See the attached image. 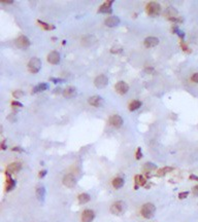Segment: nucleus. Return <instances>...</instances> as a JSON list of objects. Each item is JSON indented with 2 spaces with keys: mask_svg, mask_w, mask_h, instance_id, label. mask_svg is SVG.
<instances>
[{
  "mask_svg": "<svg viewBox=\"0 0 198 222\" xmlns=\"http://www.w3.org/2000/svg\"><path fill=\"white\" fill-rule=\"evenodd\" d=\"M155 211H156V208H155L154 205L151 203H147L141 207L140 213H141V216L144 217V218H146V219H151V218L154 216Z\"/></svg>",
  "mask_w": 198,
  "mask_h": 222,
  "instance_id": "1",
  "label": "nucleus"
},
{
  "mask_svg": "<svg viewBox=\"0 0 198 222\" xmlns=\"http://www.w3.org/2000/svg\"><path fill=\"white\" fill-rule=\"evenodd\" d=\"M146 11H147L148 14L152 16H158V14L161 13V5L158 2H155V1H151L147 4L146 6Z\"/></svg>",
  "mask_w": 198,
  "mask_h": 222,
  "instance_id": "2",
  "label": "nucleus"
},
{
  "mask_svg": "<svg viewBox=\"0 0 198 222\" xmlns=\"http://www.w3.org/2000/svg\"><path fill=\"white\" fill-rule=\"evenodd\" d=\"M28 70H29L30 73H37L39 70H40V67H41V62L40 60L38 59V58H35V57H33L31 58L29 62H28Z\"/></svg>",
  "mask_w": 198,
  "mask_h": 222,
  "instance_id": "3",
  "label": "nucleus"
},
{
  "mask_svg": "<svg viewBox=\"0 0 198 222\" xmlns=\"http://www.w3.org/2000/svg\"><path fill=\"white\" fill-rule=\"evenodd\" d=\"M124 209H125L124 202L118 201V202H115V203L111 206V214H114V215H120L124 212Z\"/></svg>",
  "mask_w": 198,
  "mask_h": 222,
  "instance_id": "4",
  "label": "nucleus"
},
{
  "mask_svg": "<svg viewBox=\"0 0 198 222\" xmlns=\"http://www.w3.org/2000/svg\"><path fill=\"white\" fill-rule=\"evenodd\" d=\"M109 83V77L105 74H100L96 76V78L94 79V84L96 88H105Z\"/></svg>",
  "mask_w": 198,
  "mask_h": 222,
  "instance_id": "5",
  "label": "nucleus"
},
{
  "mask_svg": "<svg viewBox=\"0 0 198 222\" xmlns=\"http://www.w3.org/2000/svg\"><path fill=\"white\" fill-rule=\"evenodd\" d=\"M115 90L117 92L118 94L120 95H125L127 94L128 91H129V86L127 84V82H125V81L121 80V81H118L116 83V86H115Z\"/></svg>",
  "mask_w": 198,
  "mask_h": 222,
  "instance_id": "6",
  "label": "nucleus"
},
{
  "mask_svg": "<svg viewBox=\"0 0 198 222\" xmlns=\"http://www.w3.org/2000/svg\"><path fill=\"white\" fill-rule=\"evenodd\" d=\"M63 184L65 185L66 187H68V188L74 187L75 184H76L75 177H74L72 174H66L65 176L63 177Z\"/></svg>",
  "mask_w": 198,
  "mask_h": 222,
  "instance_id": "7",
  "label": "nucleus"
},
{
  "mask_svg": "<svg viewBox=\"0 0 198 222\" xmlns=\"http://www.w3.org/2000/svg\"><path fill=\"white\" fill-rule=\"evenodd\" d=\"M30 39L25 36V35H21L18 37V39L16 40V45L19 48H27L30 45Z\"/></svg>",
  "mask_w": 198,
  "mask_h": 222,
  "instance_id": "8",
  "label": "nucleus"
},
{
  "mask_svg": "<svg viewBox=\"0 0 198 222\" xmlns=\"http://www.w3.org/2000/svg\"><path fill=\"white\" fill-rule=\"evenodd\" d=\"M123 118L118 114H114L111 115V117H109V123H111V126H113L114 128H119L123 126Z\"/></svg>",
  "mask_w": 198,
  "mask_h": 222,
  "instance_id": "9",
  "label": "nucleus"
},
{
  "mask_svg": "<svg viewBox=\"0 0 198 222\" xmlns=\"http://www.w3.org/2000/svg\"><path fill=\"white\" fill-rule=\"evenodd\" d=\"M95 218V213L93 210L87 209L81 214V222H92Z\"/></svg>",
  "mask_w": 198,
  "mask_h": 222,
  "instance_id": "10",
  "label": "nucleus"
},
{
  "mask_svg": "<svg viewBox=\"0 0 198 222\" xmlns=\"http://www.w3.org/2000/svg\"><path fill=\"white\" fill-rule=\"evenodd\" d=\"M60 60H61V58H60V54L56 51H51V53L48 55V62H49L50 64L57 65V64H59Z\"/></svg>",
  "mask_w": 198,
  "mask_h": 222,
  "instance_id": "11",
  "label": "nucleus"
},
{
  "mask_svg": "<svg viewBox=\"0 0 198 222\" xmlns=\"http://www.w3.org/2000/svg\"><path fill=\"white\" fill-rule=\"evenodd\" d=\"M21 168H22V166H21V163H11V165H8V166L6 167V171H5L6 176H8V175H11V174H14L16 172H19L20 170H21Z\"/></svg>",
  "mask_w": 198,
  "mask_h": 222,
  "instance_id": "12",
  "label": "nucleus"
},
{
  "mask_svg": "<svg viewBox=\"0 0 198 222\" xmlns=\"http://www.w3.org/2000/svg\"><path fill=\"white\" fill-rule=\"evenodd\" d=\"M144 44L147 48L155 47L159 44V39L157 37H154V36H150V37H147L144 39Z\"/></svg>",
  "mask_w": 198,
  "mask_h": 222,
  "instance_id": "13",
  "label": "nucleus"
},
{
  "mask_svg": "<svg viewBox=\"0 0 198 222\" xmlns=\"http://www.w3.org/2000/svg\"><path fill=\"white\" fill-rule=\"evenodd\" d=\"M113 3H114L113 0L105 1L102 5L99 6V8H98V13H101V14H109V13H111V11H113V9H111V4H113Z\"/></svg>",
  "mask_w": 198,
  "mask_h": 222,
  "instance_id": "14",
  "label": "nucleus"
},
{
  "mask_svg": "<svg viewBox=\"0 0 198 222\" xmlns=\"http://www.w3.org/2000/svg\"><path fill=\"white\" fill-rule=\"evenodd\" d=\"M88 102H89V104L91 106H93V107H100L103 104V99L100 96H92L89 98Z\"/></svg>",
  "mask_w": 198,
  "mask_h": 222,
  "instance_id": "15",
  "label": "nucleus"
},
{
  "mask_svg": "<svg viewBox=\"0 0 198 222\" xmlns=\"http://www.w3.org/2000/svg\"><path fill=\"white\" fill-rule=\"evenodd\" d=\"M120 22L121 21H120V19L118 16H111L104 21V24H105V26H107V27H116V26H118V25L120 24Z\"/></svg>",
  "mask_w": 198,
  "mask_h": 222,
  "instance_id": "16",
  "label": "nucleus"
},
{
  "mask_svg": "<svg viewBox=\"0 0 198 222\" xmlns=\"http://www.w3.org/2000/svg\"><path fill=\"white\" fill-rule=\"evenodd\" d=\"M62 95L64 98L70 99V98H74V96H76V90L74 86H68L62 92Z\"/></svg>",
  "mask_w": 198,
  "mask_h": 222,
  "instance_id": "17",
  "label": "nucleus"
},
{
  "mask_svg": "<svg viewBox=\"0 0 198 222\" xmlns=\"http://www.w3.org/2000/svg\"><path fill=\"white\" fill-rule=\"evenodd\" d=\"M134 180H135V181H134L135 182L134 189H137V188H138V185H140V186H144L146 183H147V179H146L144 176H141V175H137V176H135Z\"/></svg>",
  "mask_w": 198,
  "mask_h": 222,
  "instance_id": "18",
  "label": "nucleus"
},
{
  "mask_svg": "<svg viewBox=\"0 0 198 222\" xmlns=\"http://www.w3.org/2000/svg\"><path fill=\"white\" fill-rule=\"evenodd\" d=\"M124 179L122 177H116L114 180H113V186H114L116 189H119V188L123 187L124 186Z\"/></svg>",
  "mask_w": 198,
  "mask_h": 222,
  "instance_id": "19",
  "label": "nucleus"
},
{
  "mask_svg": "<svg viewBox=\"0 0 198 222\" xmlns=\"http://www.w3.org/2000/svg\"><path fill=\"white\" fill-rule=\"evenodd\" d=\"M172 171H173V168H172V167H164V168H161L158 170L157 177L165 176L167 173H170V172H172Z\"/></svg>",
  "mask_w": 198,
  "mask_h": 222,
  "instance_id": "20",
  "label": "nucleus"
},
{
  "mask_svg": "<svg viewBox=\"0 0 198 222\" xmlns=\"http://www.w3.org/2000/svg\"><path fill=\"white\" fill-rule=\"evenodd\" d=\"M49 88V86L46 84V83H39L37 84L36 86H34L32 90V93L33 94H36V93H40V92H44V91H46Z\"/></svg>",
  "mask_w": 198,
  "mask_h": 222,
  "instance_id": "21",
  "label": "nucleus"
},
{
  "mask_svg": "<svg viewBox=\"0 0 198 222\" xmlns=\"http://www.w3.org/2000/svg\"><path fill=\"white\" fill-rule=\"evenodd\" d=\"M77 200H79V203L81 204V205H85V204H87L88 202H90L91 196H90L88 193H81V194L77 196Z\"/></svg>",
  "mask_w": 198,
  "mask_h": 222,
  "instance_id": "22",
  "label": "nucleus"
},
{
  "mask_svg": "<svg viewBox=\"0 0 198 222\" xmlns=\"http://www.w3.org/2000/svg\"><path fill=\"white\" fill-rule=\"evenodd\" d=\"M36 196L39 201H44V196H46V189H44V186H39L36 189Z\"/></svg>",
  "mask_w": 198,
  "mask_h": 222,
  "instance_id": "23",
  "label": "nucleus"
},
{
  "mask_svg": "<svg viewBox=\"0 0 198 222\" xmlns=\"http://www.w3.org/2000/svg\"><path fill=\"white\" fill-rule=\"evenodd\" d=\"M141 103L140 101H138V100H134V101H132L129 104V110L130 111H135V110L139 109V108L141 107Z\"/></svg>",
  "mask_w": 198,
  "mask_h": 222,
  "instance_id": "24",
  "label": "nucleus"
},
{
  "mask_svg": "<svg viewBox=\"0 0 198 222\" xmlns=\"http://www.w3.org/2000/svg\"><path fill=\"white\" fill-rule=\"evenodd\" d=\"M16 186V181L14 179H11V177L6 180V185H5V191H11L14 189V187Z\"/></svg>",
  "mask_w": 198,
  "mask_h": 222,
  "instance_id": "25",
  "label": "nucleus"
},
{
  "mask_svg": "<svg viewBox=\"0 0 198 222\" xmlns=\"http://www.w3.org/2000/svg\"><path fill=\"white\" fill-rule=\"evenodd\" d=\"M37 23L41 26V28H44V30H54L55 29V26L54 25H51V24H48L46 22H42L40 20H37Z\"/></svg>",
  "mask_w": 198,
  "mask_h": 222,
  "instance_id": "26",
  "label": "nucleus"
},
{
  "mask_svg": "<svg viewBox=\"0 0 198 222\" xmlns=\"http://www.w3.org/2000/svg\"><path fill=\"white\" fill-rule=\"evenodd\" d=\"M174 14H176V11L172 7H168L167 11H165V16H167L168 19H171V18H174Z\"/></svg>",
  "mask_w": 198,
  "mask_h": 222,
  "instance_id": "27",
  "label": "nucleus"
},
{
  "mask_svg": "<svg viewBox=\"0 0 198 222\" xmlns=\"http://www.w3.org/2000/svg\"><path fill=\"white\" fill-rule=\"evenodd\" d=\"M13 96H14V98H16V99H20L21 97L24 96V92L21 91V90H18V91H15L14 93H13Z\"/></svg>",
  "mask_w": 198,
  "mask_h": 222,
  "instance_id": "28",
  "label": "nucleus"
},
{
  "mask_svg": "<svg viewBox=\"0 0 198 222\" xmlns=\"http://www.w3.org/2000/svg\"><path fill=\"white\" fill-rule=\"evenodd\" d=\"M144 168H146V170H147V172L149 173V170L151 171V170H153V169H156V166L155 165H153V163H146V166H144Z\"/></svg>",
  "mask_w": 198,
  "mask_h": 222,
  "instance_id": "29",
  "label": "nucleus"
},
{
  "mask_svg": "<svg viewBox=\"0 0 198 222\" xmlns=\"http://www.w3.org/2000/svg\"><path fill=\"white\" fill-rule=\"evenodd\" d=\"M135 156H136V159H140L142 157V152H141V148H137L136 150V153H135Z\"/></svg>",
  "mask_w": 198,
  "mask_h": 222,
  "instance_id": "30",
  "label": "nucleus"
},
{
  "mask_svg": "<svg viewBox=\"0 0 198 222\" xmlns=\"http://www.w3.org/2000/svg\"><path fill=\"white\" fill-rule=\"evenodd\" d=\"M188 195H189V192L188 191H184V192H181L179 194V200H184V198H187Z\"/></svg>",
  "mask_w": 198,
  "mask_h": 222,
  "instance_id": "31",
  "label": "nucleus"
},
{
  "mask_svg": "<svg viewBox=\"0 0 198 222\" xmlns=\"http://www.w3.org/2000/svg\"><path fill=\"white\" fill-rule=\"evenodd\" d=\"M11 106H13V107L21 108V107H23V104L22 103H20V102H18V101H13L11 102Z\"/></svg>",
  "mask_w": 198,
  "mask_h": 222,
  "instance_id": "32",
  "label": "nucleus"
},
{
  "mask_svg": "<svg viewBox=\"0 0 198 222\" xmlns=\"http://www.w3.org/2000/svg\"><path fill=\"white\" fill-rule=\"evenodd\" d=\"M50 80L54 81V83H60V82H64V79H61V78H55V77H51Z\"/></svg>",
  "mask_w": 198,
  "mask_h": 222,
  "instance_id": "33",
  "label": "nucleus"
},
{
  "mask_svg": "<svg viewBox=\"0 0 198 222\" xmlns=\"http://www.w3.org/2000/svg\"><path fill=\"white\" fill-rule=\"evenodd\" d=\"M191 80H192L193 82L198 83V73H194V74L191 76Z\"/></svg>",
  "mask_w": 198,
  "mask_h": 222,
  "instance_id": "34",
  "label": "nucleus"
},
{
  "mask_svg": "<svg viewBox=\"0 0 198 222\" xmlns=\"http://www.w3.org/2000/svg\"><path fill=\"white\" fill-rule=\"evenodd\" d=\"M111 51L113 53V54H116V53H121V51H122V47H116V46H115V47L111 48Z\"/></svg>",
  "mask_w": 198,
  "mask_h": 222,
  "instance_id": "35",
  "label": "nucleus"
},
{
  "mask_svg": "<svg viewBox=\"0 0 198 222\" xmlns=\"http://www.w3.org/2000/svg\"><path fill=\"white\" fill-rule=\"evenodd\" d=\"M170 22H173V23H177V22H182V20L179 19L177 16H174V18H171V19H168Z\"/></svg>",
  "mask_w": 198,
  "mask_h": 222,
  "instance_id": "36",
  "label": "nucleus"
},
{
  "mask_svg": "<svg viewBox=\"0 0 198 222\" xmlns=\"http://www.w3.org/2000/svg\"><path fill=\"white\" fill-rule=\"evenodd\" d=\"M46 170H44V171H40V172H39V174H38V177H39V178H42V177L46 176Z\"/></svg>",
  "mask_w": 198,
  "mask_h": 222,
  "instance_id": "37",
  "label": "nucleus"
},
{
  "mask_svg": "<svg viewBox=\"0 0 198 222\" xmlns=\"http://www.w3.org/2000/svg\"><path fill=\"white\" fill-rule=\"evenodd\" d=\"M193 193L195 195H198V185L194 186V188H193Z\"/></svg>",
  "mask_w": 198,
  "mask_h": 222,
  "instance_id": "38",
  "label": "nucleus"
},
{
  "mask_svg": "<svg viewBox=\"0 0 198 222\" xmlns=\"http://www.w3.org/2000/svg\"><path fill=\"white\" fill-rule=\"evenodd\" d=\"M11 150H13V151H20V152H22L23 151V149H21L20 147H14Z\"/></svg>",
  "mask_w": 198,
  "mask_h": 222,
  "instance_id": "39",
  "label": "nucleus"
},
{
  "mask_svg": "<svg viewBox=\"0 0 198 222\" xmlns=\"http://www.w3.org/2000/svg\"><path fill=\"white\" fill-rule=\"evenodd\" d=\"M61 91H62L61 88H55V92H54V93H61ZM62 92H63V91H62Z\"/></svg>",
  "mask_w": 198,
  "mask_h": 222,
  "instance_id": "40",
  "label": "nucleus"
},
{
  "mask_svg": "<svg viewBox=\"0 0 198 222\" xmlns=\"http://www.w3.org/2000/svg\"><path fill=\"white\" fill-rule=\"evenodd\" d=\"M190 179H195V180H198V178L196 176H194V175H192V176H190Z\"/></svg>",
  "mask_w": 198,
  "mask_h": 222,
  "instance_id": "41",
  "label": "nucleus"
}]
</instances>
